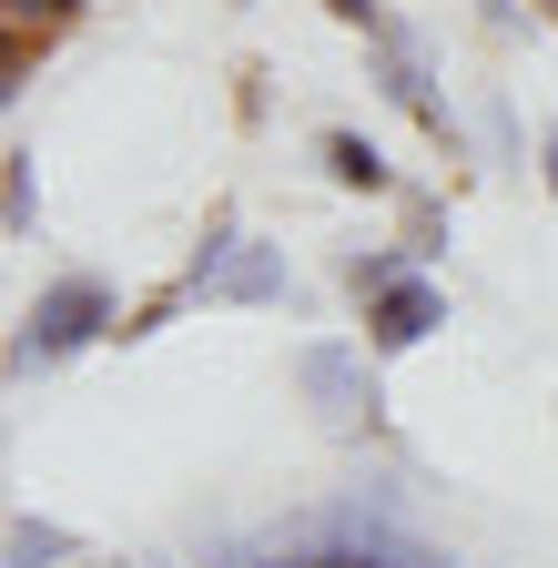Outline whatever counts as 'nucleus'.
Segmentation results:
<instances>
[{
    "instance_id": "7",
    "label": "nucleus",
    "mask_w": 558,
    "mask_h": 568,
    "mask_svg": "<svg viewBox=\"0 0 558 568\" xmlns=\"http://www.w3.org/2000/svg\"><path fill=\"white\" fill-rule=\"evenodd\" d=\"M0 224H11V244L41 234V163H31V142L0 153Z\"/></svg>"
},
{
    "instance_id": "12",
    "label": "nucleus",
    "mask_w": 558,
    "mask_h": 568,
    "mask_svg": "<svg viewBox=\"0 0 558 568\" xmlns=\"http://www.w3.org/2000/svg\"><path fill=\"white\" fill-rule=\"evenodd\" d=\"M477 142H487V173H528V142H518V122H508L498 92L477 102Z\"/></svg>"
},
{
    "instance_id": "9",
    "label": "nucleus",
    "mask_w": 558,
    "mask_h": 568,
    "mask_svg": "<svg viewBox=\"0 0 558 568\" xmlns=\"http://www.w3.org/2000/svg\"><path fill=\"white\" fill-rule=\"evenodd\" d=\"M82 21V0H11V92H21V71H31V31H72Z\"/></svg>"
},
{
    "instance_id": "10",
    "label": "nucleus",
    "mask_w": 558,
    "mask_h": 568,
    "mask_svg": "<svg viewBox=\"0 0 558 568\" xmlns=\"http://www.w3.org/2000/svg\"><path fill=\"white\" fill-rule=\"evenodd\" d=\"M396 224H406V254H416V264L447 254V193H416V183H406V193H396Z\"/></svg>"
},
{
    "instance_id": "16",
    "label": "nucleus",
    "mask_w": 558,
    "mask_h": 568,
    "mask_svg": "<svg viewBox=\"0 0 558 568\" xmlns=\"http://www.w3.org/2000/svg\"><path fill=\"white\" fill-rule=\"evenodd\" d=\"M244 568H325V548L315 558H244Z\"/></svg>"
},
{
    "instance_id": "11",
    "label": "nucleus",
    "mask_w": 558,
    "mask_h": 568,
    "mask_svg": "<svg viewBox=\"0 0 558 568\" xmlns=\"http://www.w3.org/2000/svg\"><path fill=\"white\" fill-rule=\"evenodd\" d=\"M396 274H416V254H406V244H386V254H345V264H335V284H345L356 305H366V295H386Z\"/></svg>"
},
{
    "instance_id": "13",
    "label": "nucleus",
    "mask_w": 558,
    "mask_h": 568,
    "mask_svg": "<svg viewBox=\"0 0 558 568\" xmlns=\"http://www.w3.org/2000/svg\"><path fill=\"white\" fill-rule=\"evenodd\" d=\"M416 548H386V538H335L325 548V568H406Z\"/></svg>"
},
{
    "instance_id": "6",
    "label": "nucleus",
    "mask_w": 558,
    "mask_h": 568,
    "mask_svg": "<svg viewBox=\"0 0 558 568\" xmlns=\"http://www.w3.org/2000/svg\"><path fill=\"white\" fill-rule=\"evenodd\" d=\"M315 173H325L335 193H366V203H396V193H406V183H396V163L376 153L356 122H325V132H315Z\"/></svg>"
},
{
    "instance_id": "4",
    "label": "nucleus",
    "mask_w": 558,
    "mask_h": 568,
    "mask_svg": "<svg viewBox=\"0 0 558 568\" xmlns=\"http://www.w3.org/2000/svg\"><path fill=\"white\" fill-rule=\"evenodd\" d=\"M376 366H386V355L366 335H305L295 345V396L315 406V426L366 437V426H376Z\"/></svg>"
},
{
    "instance_id": "8",
    "label": "nucleus",
    "mask_w": 558,
    "mask_h": 568,
    "mask_svg": "<svg viewBox=\"0 0 558 568\" xmlns=\"http://www.w3.org/2000/svg\"><path fill=\"white\" fill-rule=\"evenodd\" d=\"M72 548H82L72 528H61V518H31V508H21L11 528H0V558H11V568H61Z\"/></svg>"
},
{
    "instance_id": "17",
    "label": "nucleus",
    "mask_w": 558,
    "mask_h": 568,
    "mask_svg": "<svg viewBox=\"0 0 558 568\" xmlns=\"http://www.w3.org/2000/svg\"><path fill=\"white\" fill-rule=\"evenodd\" d=\"M406 568H447V558H406Z\"/></svg>"
},
{
    "instance_id": "14",
    "label": "nucleus",
    "mask_w": 558,
    "mask_h": 568,
    "mask_svg": "<svg viewBox=\"0 0 558 568\" xmlns=\"http://www.w3.org/2000/svg\"><path fill=\"white\" fill-rule=\"evenodd\" d=\"M325 11H335V21H345V31H356V41H366V31H376V21H386V11H376V0H325Z\"/></svg>"
},
{
    "instance_id": "3",
    "label": "nucleus",
    "mask_w": 558,
    "mask_h": 568,
    "mask_svg": "<svg viewBox=\"0 0 558 568\" xmlns=\"http://www.w3.org/2000/svg\"><path fill=\"white\" fill-rule=\"evenodd\" d=\"M366 82H376V92H386L416 132H427L437 153H457V142H467L457 102L437 92V51H427V31H416V21H396V11H386V21L366 31Z\"/></svg>"
},
{
    "instance_id": "2",
    "label": "nucleus",
    "mask_w": 558,
    "mask_h": 568,
    "mask_svg": "<svg viewBox=\"0 0 558 568\" xmlns=\"http://www.w3.org/2000/svg\"><path fill=\"white\" fill-rule=\"evenodd\" d=\"M102 335H122V305H112V284L102 274H51L41 295L21 305V335H11V376H51V366H72V355H92Z\"/></svg>"
},
{
    "instance_id": "15",
    "label": "nucleus",
    "mask_w": 558,
    "mask_h": 568,
    "mask_svg": "<svg viewBox=\"0 0 558 568\" xmlns=\"http://www.w3.org/2000/svg\"><path fill=\"white\" fill-rule=\"evenodd\" d=\"M538 183H548V203H558V122H538Z\"/></svg>"
},
{
    "instance_id": "1",
    "label": "nucleus",
    "mask_w": 558,
    "mask_h": 568,
    "mask_svg": "<svg viewBox=\"0 0 558 568\" xmlns=\"http://www.w3.org/2000/svg\"><path fill=\"white\" fill-rule=\"evenodd\" d=\"M183 295L193 305H244V315H274V305H295V254L285 244H264V234H244L234 213H214L203 224V244L183 254Z\"/></svg>"
},
{
    "instance_id": "5",
    "label": "nucleus",
    "mask_w": 558,
    "mask_h": 568,
    "mask_svg": "<svg viewBox=\"0 0 558 568\" xmlns=\"http://www.w3.org/2000/svg\"><path fill=\"white\" fill-rule=\"evenodd\" d=\"M437 325H447V295L427 284V264H416V274H396L386 295H366V345H376V355H416Z\"/></svg>"
}]
</instances>
